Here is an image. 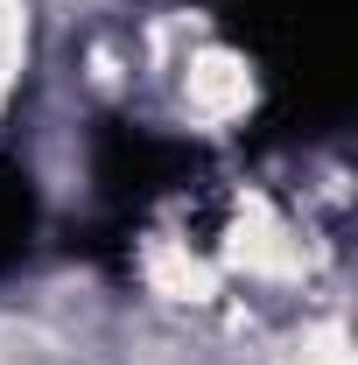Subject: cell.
<instances>
[{
  "instance_id": "cell-1",
  "label": "cell",
  "mask_w": 358,
  "mask_h": 365,
  "mask_svg": "<svg viewBox=\"0 0 358 365\" xmlns=\"http://www.w3.org/2000/svg\"><path fill=\"white\" fill-rule=\"evenodd\" d=\"M14 43H21V36H14V7L0 0V98H7V85H14Z\"/></svg>"
}]
</instances>
